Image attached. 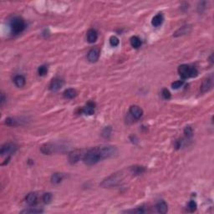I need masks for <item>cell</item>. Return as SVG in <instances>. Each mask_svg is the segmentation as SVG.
Masks as SVG:
<instances>
[{
  "label": "cell",
  "instance_id": "6da1fadb",
  "mask_svg": "<svg viewBox=\"0 0 214 214\" xmlns=\"http://www.w3.org/2000/svg\"><path fill=\"white\" fill-rule=\"evenodd\" d=\"M83 160H84V162L86 165L92 166V165L96 164L97 162H99L103 159L101 157V155H100L99 148L95 147V148L89 150V151L85 152V155H84V157H83Z\"/></svg>",
  "mask_w": 214,
  "mask_h": 214
},
{
  "label": "cell",
  "instance_id": "cb8c5ba5",
  "mask_svg": "<svg viewBox=\"0 0 214 214\" xmlns=\"http://www.w3.org/2000/svg\"><path fill=\"white\" fill-rule=\"evenodd\" d=\"M48 73V68L46 65H41L38 69V74L40 76H44Z\"/></svg>",
  "mask_w": 214,
  "mask_h": 214
},
{
  "label": "cell",
  "instance_id": "277c9868",
  "mask_svg": "<svg viewBox=\"0 0 214 214\" xmlns=\"http://www.w3.org/2000/svg\"><path fill=\"white\" fill-rule=\"evenodd\" d=\"M178 73L180 76L183 79L196 77L198 75V71L194 66L188 65H182L178 67Z\"/></svg>",
  "mask_w": 214,
  "mask_h": 214
},
{
  "label": "cell",
  "instance_id": "7c38bea8",
  "mask_svg": "<svg viewBox=\"0 0 214 214\" xmlns=\"http://www.w3.org/2000/svg\"><path fill=\"white\" fill-rule=\"evenodd\" d=\"M212 87V80L211 78H207L202 81V85H201V92L205 93L209 91Z\"/></svg>",
  "mask_w": 214,
  "mask_h": 214
},
{
  "label": "cell",
  "instance_id": "4316f807",
  "mask_svg": "<svg viewBox=\"0 0 214 214\" xmlns=\"http://www.w3.org/2000/svg\"><path fill=\"white\" fill-rule=\"evenodd\" d=\"M43 210L37 209V208H29V209L23 210L21 213H40L42 212Z\"/></svg>",
  "mask_w": 214,
  "mask_h": 214
},
{
  "label": "cell",
  "instance_id": "9c48e42d",
  "mask_svg": "<svg viewBox=\"0 0 214 214\" xmlns=\"http://www.w3.org/2000/svg\"><path fill=\"white\" fill-rule=\"evenodd\" d=\"M63 85H64V81L61 79L55 78V79H53L51 83H50V90L53 91V92H56V91L60 90V88L62 87Z\"/></svg>",
  "mask_w": 214,
  "mask_h": 214
},
{
  "label": "cell",
  "instance_id": "e575fe53",
  "mask_svg": "<svg viewBox=\"0 0 214 214\" xmlns=\"http://www.w3.org/2000/svg\"><path fill=\"white\" fill-rule=\"evenodd\" d=\"M4 101H5V96H4V95H3V94H2V95H1V104L3 105Z\"/></svg>",
  "mask_w": 214,
  "mask_h": 214
},
{
  "label": "cell",
  "instance_id": "7402d4cb",
  "mask_svg": "<svg viewBox=\"0 0 214 214\" xmlns=\"http://www.w3.org/2000/svg\"><path fill=\"white\" fill-rule=\"evenodd\" d=\"M130 42H131V45L132 47L136 48V49H138L142 45V40H141V39L139 37H137V36H133V37L131 38Z\"/></svg>",
  "mask_w": 214,
  "mask_h": 214
},
{
  "label": "cell",
  "instance_id": "2e32d148",
  "mask_svg": "<svg viewBox=\"0 0 214 214\" xmlns=\"http://www.w3.org/2000/svg\"><path fill=\"white\" fill-rule=\"evenodd\" d=\"M98 39V34L97 32L95 31V29H89L87 32V40L88 42L92 44V43H95Z\"/></svg>",
  "mask_w": 214,
  "mask_h": 214
},
{
  "label": "cell",
  "instance_id": "e0dca14e",
  "mask_svg": "<svg viewBox=\"0 0 214 214\" xmlns=\"http://www.w3.org/2000/svg\"><path fill=\"white\" fill-rule=\"evenodd\" d=\"M25 200H26V202H27L28 204L30 205V206H34V205L37 203V195L35 194V192H30V193H29L27 195Z\"/></svg>",
  "mask_w": 214,
  "mask_h": 214
},
{
  "label": "cell",
  "instance_id": "44dd1931",
  "mask_svg": "<svg viewBox=\"0 0 214 214\" xmlns=\"http://www.w3.org/2000/svg\"><path fill=\"white\" fill-rule=\"evenodd\" d=\"M63 178H64V175L63 174H61V173H55L51 177V182L53 184L57 185L62 182Z\"/></svg>",
  "mask_w": 214,
  "mask_h": 214
},
{
  "label": "cell",
  "instance_id": "30bf717a",
  "mask_svg": "<svg viewBox=\"0 0 214 214\" xmlns=\"http://www.w3.org/2000/svg\"><path fill=\"white\" fill-rule=\"evenodd\" d=\"M130 114L131 115V116L134 118V119H140L141 117L143 115V110L141 107H139L138 105H132V106L130 107Z\"/></svg>",
  "mask_w": 214,
  "mask_h": 214
},
{
  "label": "cell",
  "instance_id": "52a82bcc",
  "mask_svg": "<svg viewBox=\"0 0 214 214\" xmlns=\"http://www.w3.org/2000/svg\"><path fill=\"white\" fill-rule=\"evenodd\" d=\"M85 153H83L82 150L76 149L70 152L68 156V159L70 164H75L80 161L82 157H84Z\"/></svg>",
  "mask_w": 214,
  "mask_h": 214
},
{
  "label": "cell",
  "instance_id": "484cf974",
  "mask_svg": "<svg viewBox=\"0 0 214 214\" xmlns=\"http://www.w3.org/2000/svg\"><path fill=\"white\" fill-rule=\"evenodd\" d=\"M183 85H184V81H183V80H177V81H175V82L172 83V89H174V90H177V89H179V88L182 87Z\"/></svg>",
  "mask_w": 214,
  "mask_h": 214
},
{
  "label": "cell",
  "instance_id": "8fae6325",
  "mask_svg": "<svg viewBox=\"0 0 214 214\" xmlns=\"http://www.w3.org/2000/svg\"><path fill=\"white\" fill-rule=\"evenodd\" d=\"M100 57V50L98 49H92L88 52L87 58L90 62H96Z\"/></svg>",
  "mask_w": 214,
  "mask_h": 214
},
{
  "label": "cell",
  "instance_id": "9a60e30c",
  "mask_svg": "<svg viewBox=\"0 0 214 214\" xmlns=\"http://www.w3.org/2000/svg\"><path fill=\"white\" fill-rule=\"evenodd\" d=\"M147 169L146 167H142V166H133V167H130V172H131L132 174L134 175H142L144 172H146Z\"/></svg>",
  "mask_w": 214,
  "mask_h": 214
},
{
  "label": "cell",
  "instance_id": "3957f363",
  "mask_svg": "<svg viewBox=\"0 0 214 214\" xmlns=\"http://www.w3.org/2000/svg\"><path fill=\"white\" fill-rule=\"evenodd\" d=\"M123 178H124V175H123L122 172H115V173H113L110 177L105 178L101 182L100 186L104 187H115V186H117L119 183H120L122 180H123Z\"/></svg>",
  "mask_w": 214,
  "mask_h": 214
},
{
  "label": "cell",
  "instance_id": "5bb4252c",
  "mask_svg": "<svg viewBox=\"0 0 214 214\" xmlns=\"http://www.w3.org/2000/svg\"><path fill=\"white\" fill-rule=\"evenodd\" d=\"M95 103L90 101V102H88L87 104H86V105L83 108L81 111H82L84 114L88 115H93L95 113Z\"/></svg>",
  "mask_w": 214,
  "mask_h": 214
},
{
  "label": "cell",
  "instance_id": "d6a6232c",
  "mask_svg": "<svg viewBox=\"0 0 214 214\" xmlns=\"http://www.w3.org/2000/svg\"><path fill=\"white\" fill-rule=\"evenodd\" d=\"M162 95L165 100H169L170 98H171V93H170V91L167 89H163L162 90Z\"/></svg>",
  "mask_w": 214,
  "mask_h": 214
},
{
  "label": "cell",
  "instance_id": "83f0119b",
  "mask_svg": "<svg viewBox=\"0 0 214 214\" xmlns=\"http://www.w3.org/2000/svg\"><path fill=\"white\" fill-rule=\"evenodd\" d=\"M119 43H120L119 39L117 37H115V36H111V37L110 38V45L113 46V47L117 46V45H119Z\"/></svg>",
  "mask_w": 214,
  "mask_h": 214
},
{
  "label": "cell",
  "instance_id": "f1b7e54d",
  "mask_svg": "<svg viewBox=\"0 0 214 214\" xmlns=\"http://www.w3.org/2000/svg\"><path fill=\"white\" fill-rule=\"evenodd\" d=\"M5 123L8 125V126H17V120H14L13 118H11V117H8L7 119L5 120Z\"/></svg>",
  "mask_w": 214,
  "mask_h": 214
},
{
  "label": "cell",
  "instance_id": "f546056e",
  "mask_svg": "<svg viewBox=\"0 0 214 214\" xmlns=\"http://www.w3.org/2000/svg\"><path fill=\"white\" fill-rule=\"evenodd\" d=\"M184 134L185 136L187 137V138H190V137L192 136L193 135V131H192V127L191 126H187L184 129Z\"/></svg>",
  "mask_w": 214,
  "mask_h": 214
},
{
  "label": "cell",
  "instance_id": "ba28073f",
  "mask_svg": "<svg viewBox=\"0 0 214 214\" xmlns=\"http://www.w3.org/2000/svg\"><path fill=\"white\" fill-rule=\"evenodd\" d=\"M18 149V147L16 145L13 144V143H6L1 147V151H0V154L2 156L4 155H9L12 153H14Z\"/></svg>",
  "mask_w": 214,
  "mask_h": 214
},
{
  "label": "cell",
  "instance_id": "4dcf8cb0",
  "mask_svg": "<svg viewBox=\"0 0 214 214\" xmlns=\"http://www.w3.org/2000/svg\"><path fill=\"white\" fill-rule=\"evenodd\" d=\"M52 200V195L51 193H45L44 196H43V201L45 202V203H50Z\"/></svg>",
  "mask_w": 214,
  "mask_h": 214
},
{
  "label": "cell",
  "instance_id": "ac0fdd59",
  "mask_svg": "<svg viewBox=\"0 0 214 214\" xmlns=\"http://www.w3.org/2000/svg\"><path fill=\"white\" fill-rule=\"evenodd\" d=\"M156 207H157V212L162 214L167 213V210H168V206H167V202L164 201H160L157 202Z\"/></svg>",
  "mask_w": 214,
  "mask_h": 214
},
{
  "label": "cell",
  "instance_id": "5b68a950",
  "mask_svg": "<svg viewBox=\"0 0 214 214\" xmlns=\"http://www.w3.org/2000/svg\"><path fill=\"white\" fill-rule=\"evenodd\" d=\"M10 29L13 35H19L25 29V22L22 18L14 17L10 21Z\"/></svg>",
  "mask_w": 214,
  "mask_h": 214
},
{
  "label": "cell",
  "instance_id": "4fadbf2b",
  "mask_svg": "<svg viewBox=\"0 0 214 214\" xmlns=\"http://www.w3.org/2000/svg\"><path fill=\"white\" fill-rule=\"evenodd\" d=\"M191 30H192L191 25H184V26H182V27H181L180 29H178L174 33V36L175 37H178V36H182V35H187V34H189V33L191 32Z\"/></svg>",
  "mask_w": 214,
  "mask_h": 214
},
{
  "label": "cell",
  "instance_id": "d4e9b609",
  "mask_svg": "<svg viewBox=\"0 0 214 214\" xmlns=\"http://www.w3.org/2000/svg\"><path fill=\"white\" fill-rule=\"evenodd\" d=\"M111 127L110 126H107L105 127V129L103 130L102 131V136L105 137V138H109L110 136V135H111Z\"/></svg>",
  "mask_w": 214,
  "mask_h": 214
},
{
  "label": "cell",
  "instance_id": "603a6c76",
  "mask_svg": "<svg viewBox=\"0 0 214 214\" xmlns=\"http://www.w3.org/2000/svg\"><path fill=\"white\" fill-rule=\"evenodd\" d=\"M76 95H77V92L74 89H67L64 92V97L66 99H74Z\"/></svg>",
  "mask_w": 214,
  "mask_h": 214
},
{
  "label": "cell",
  "instance_id": "1f68e13d",
  "mask_svg": "<svg viewBox=\"0 0 214 214\" xmlns=\"http://www.w3.org/2000/svg\"><path fill=\"white\" fill-rule=\"evenodd\" d=\"M188 209L190 210V212H195L196 209H197V203L195 201H190L189 204H188Z\"/></svg>",
  "mask_w": 214,
  "mask_h": 214
},
{
  "label": "cell",
  "instance_id": "ffe728a7",
  "mask_svg": "<svg viewBox=\"0 0 214 214\" xmlns=\"http://www.w3.org/2000/svg\"><path fill=\"white\" fill-rule=\"evenodd\" d=\"M13 81H14V84L16 85V86H18V87H19V88L23 87V86L25 85L24 76H23V75H16V76L14 77Z\"/></svg>",
  "mask_w": 214,
  "mask_h": 214
},
{
  "label": "cell",
  "instance_id": "7a4b0ae2",
  "mask_svg": "<svg viewBox=\"0 0 214 214\" xmlns=\"http://www.w3.org/2000/svg\"><path fill=\"white\" fill-rule=\"evenodd\" d=\"M69 147L67 145L59 144V143H47L41 147L40 151L45 155H51L56 152L66 151Z\"/></svg>",
  "mask_w": 214,
  "mask_h": 214
},
{
  "label": "cell",
  "instance_id": "d6986e66",
  "mask_svg": "<svg viewBox=\"0 0 214 214\" xmlns=\"http://www.w3.org/2000/svg\"><path fill=\"white\" fill-rule=\"evenodd\" d=\"M163 20H164L163 15L162 13H158V14L153 17L152 20V24L155 27H158L160 25H162V24L163 23Z\"/></svg>",
  "mask_w": 214,
  "mask_h": 214
},
{
  "label": "cell",
  "instance_id": "8992f818",
  "mask_svg": "<svg viewBox=\"0 0 214 214\" xmlns=\"http://www.w3.org/2000/svg\"><path fill=\"white\" fill-rule=\"evenodd\" d=\"M100 150V155L102 159L105 158H110V157H114L118 154V151L117 148L114 146H110V145H105V146H101V147H98Z\"/></svg>",
  "mask_w": 214,
  "mask_h": 214
},
{
  "label": "cell",
  "instance_id": "836d02e7",
  "mask_svg": "<svg viewBox=\"0 0 214 214\" xmlns=\"http://www.w3.org/2000/svg\"><path fill=\"white\" fill-rule=\"evenodd\" d=\"M126 212H131V213H144L145 210L143 208H137V209H133L130 210V211H126Z\"/></svg>",
  "mask_w": 214,
  "mask_h": 214
}]
</instances>
